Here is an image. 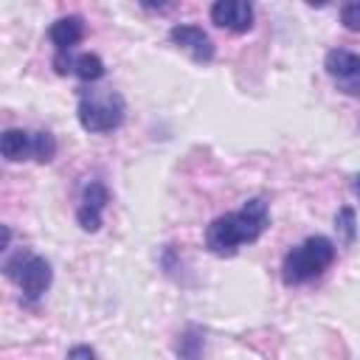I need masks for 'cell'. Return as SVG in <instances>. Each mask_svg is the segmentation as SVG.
<instances>
[{"label": "cell", "mask_w": 360, "mask_h": 360, "mask_svg": "<svg viewBox=\"0 0 360 360\" xmlns=\"http://www.w3.org/2000/svg\"><path fill=\"white\" fill-rule=\"evenodd\" d=\"M267 202L262 197H250L239 211L222 214L205 228V245L217 256H233L242 245L256 242L267 231Z\"/></svg>", "instance_id": "obj_1"}, {"label": "cell", "mask_w": 360, "mask_h": 360, "mask_svg": "<svg viewBox=\"0 0 360 360\" xmlns=\"http://www.w3.org/2000/svg\"><path fill=\"white\" fill-rule=\"evenodd\" d=\"M332 262H335V242L329 236H309L284 256L281 278L284 284H304L321 276Z\"/></svg>", "instance_id": "obj_2"}, {"label": "cell", "mask_w": 360, "mask_h": 360, "mask_svg": "<svg viewBox=\"0 0 360 360\" xmlns=\"http://www.w3.org/2000/svg\"><path fill=\"white\" fill-rule=\"evenodd\" d=\"M79 124L82 129L101 135V132H112L124 124V98L112 90L104 93H93V96H82L79 101Z\"/></svg>", "instance_id": "obj_3"}, {"label": "cell", "mask_w": 360, "mask_h": 360, "mask_svg": "<svg viewBox=\"0 0 360 360\" xmlns=\"http://www.w3.org/2000/svg\"><path fill=\"white\" fill-rule=\"evenodd\" d=\"M6 276L11 281L20 284L22 295L28 301H37L45 295V290L51 287V278H53V270H51V262L37 256V253H25V250H17L11 259H6L3 264Z\"/></svg>", "instance_id": "obj_4"}, {"label": "cell", "mask_w": 360, "mask_h": 360, "mask_svg": "<svg viewBox=\"0 0 360 360\" xmlns=\"http://www.w3.org/2000/svg\"><path fill=\"white\" fill-rule=\"evenodd\" d=\"M211 22L217 28L245 34L253 28V6L245 0H217L211 6Z\"/></svg>", "instance_id": "obj_5"}, {"label": "cell", "mask_w": 360, "mask_h": 360, "mask_svg": "<svg viewBox=\"0 0 360 360\" xmlns=\"http://www.w3.org/2000/svg\"><path fill=\"white\" fill-rule=\"evenodd\" d=\"M326 73L343 84L346 93H357V82H360V53L354 51H346V48H335L326 53V62H323Z\"/></svg>", "instance_id": "obj_6"}, {"label": "cell", "mask_w": 360, "mask_h": 360, "mask_svg": "<svg viewBox=\"0 0 360 360\" xmlns=\"http://www.w3.org/2000/svg\"><path fill=\"white\" fill-rule=\"evenodd\" d=\"M169 39L183 48L194 62H211L214 59V42L200 25H174L169 31Z\"/></svg>", "instance_id": "obj_7"}, {"label": "cell", "mask_w": 360, "mask_h": 360, "mask_svg": "<svg viewBox=\"0 0 360 360\" xmlns=\"http://www.w3.org/2000/svg\"><path fill=\"white\" fill-rule=\"evenodd\" d=\"M48 37H51L56 53H68V51H73V48L82 42V37H84V20L76 17V14L59 17V20L51 25Z\"/></svg>", "instance_id": "obj_8"}, {"label": "cell", "mask_w": 360, "mask_h": 360, "mask_svg": "<svg viewBox=\"0 0 360 360\" xmlns=\"http://www.w3.org/2000/svg\"><path fill=\"white\" fill-rule=\"evenodd\" d=\"M31 132L25 129H6L3 138H0V152L8 163H17V160H28L31 158Z\"/></svg>", "instance_id": "obj_9"}, {"label": "cell", "mask_w": 360, "mask_h": 360, "mask_svg": "<svg viewBox=\"0 0 360 360\" xmlns=\"http://www.w3.org/2000/svg\"><path fill=\"white\" fill-rule=\"evenodd\" d=\"M104 62H101V56H96V53H79L76 56V62H73V73L82 79V82H98L101 76H104Z\"/></svg>", "instance_id": "obj_10"}, {"label": "cell", "mask_w": 360, "mask_h": 360, "mask_svg": "<svg viewBox=\"0 0 360 360\" xmlns=\"http://www.w3.org/2000/svg\"><path fill=\"white\" fill-rule=\"evenodd\" d=\"M31 158L37 160V163H51L53 158H56V141H53V135L51 132H45V129H39V132H31Z\"/></svg>", "instance_id": "obj_11"}, {"label": "cell", "mask_w": 360, "mask_h": 360, "mask_svg": "<svg viewBox=\"0 0 360 360\" xmlns=\"http://www.w3.org/2000/svg\"><path fill=\"white\" fill-rule=\"evenodd\" d=\"M107 200H110L107 186L98 183V180H90V183L84 186V191H82V205H79V208H87V211H93V214H101L104 205H107Z\"/></svg>", "instance_id": "obj_12"}, {"label": "cell", "mask_w": 360, "mask_h": 360, "mask_svg": "<svg viewBox=\"0 0 360 360\" xmlns=\"http://www.w3.org/2000/svg\"><path fill=\"white\" fill-rule=\"evenodd\" d=\"M200 352H202V332L200 329H188L183 332V338L177 340V354L183 360H200Z\"/></svg>", "instance_id": "obj_13"}, {"label": "cell", "mask_w": 360, "mask_h": 360, "mask_svg": "<svg viewBox=\"0 0 360 360\" xmlns=\"http://www.w3.org/2000/svg\"><path fill=\"white\" fill-rule=\"evenodd\" d=\"M335 228L343 233V242L352 245L354 242V211L352 208H340L335 217Z\"/></svg>", "instance_id": "obj_14"}, {"label": "cell", "mask_w": 360, "mask_h": 360, "mask_svg": "<svg viewBox=\"0 0 360 360\" xmlns=\"http://www.w3.org/2000/svg\"><path fill=\"white\" fill-rule=\"evenodd\" d=\"M340 22L346 31H360V0H352L340 8Z\"/></svg>", "instance_id": "obj_15"}, {"label": "cell", "mask_w": 360, "mask_h": 360, "mask_svg": "<svg viewBox=\"0 0 360 360\" xmlns=\"http://www.w3.org/2000/svg\"><path fill=\"white\" fill-rule=\"evenodd\" d=\"M73 62H76V56L68 51V53H56L53 56V68H56V73L59 76H68V73H73Z\"/></svg>", "instance_id": "obj_16"}, {"label": "cell", "mask_w": 360, "mask_h": 360, "mask_svg": "<svg viewBox=\"0 0 360 360\" xmlns=\"http://www.w3.org/2000/svg\"><path fill=\"white\" fill-rule=\"evenodd\" d=\"M65 360H96V352L90 346H73Z\"/></svg>", "instance_id": "obj_17"}, {"label": "cell", "mask_w": 360, "mask_h": 360, "mask_svg": "<svg viewBox=\"0 0 360 360\" xmlns=\"http://www.w3.org/2000/svg\"><path fill=\"white\" fill-rule=\"evenodd\" d=\"M354 191H357V197H360V174L354 177Z\"/></svg>", "instance_id": "obj_18"}]
</instances>
